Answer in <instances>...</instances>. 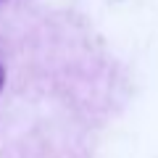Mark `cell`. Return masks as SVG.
I'll use <instances>...</instances> for the list:
<instances>
[{
  "instance_id": "cell-1",
  "label": "cell",
  "mask_w": 158,
  "mask_h": 158,
  "mask_svg": "<svg viewBox=\"0 0 158 158\" xmlns=\"http://www.w3.org/2000/svg\"><path fill=\"white\" fill-rule=\"evenodd\" d=\"M6 87H8V66L3 63V58H0V98L6 95Z\"/></svg>"
},
{
  "instance_id": "cell-2",
  "label": "cell",
  "mask_w": 158,
  "mask_h": 158,
  "mask_svg": "<svg viewBox=\"0 0 158 158\" xmlns=\"http://www.w3.org/2000/svg\"><path fill=\"white\" fill-rule=\"evenodd\" d=\"M3 3H8V0H0V6H3Z\"/></svg>"
}]
</instances>
